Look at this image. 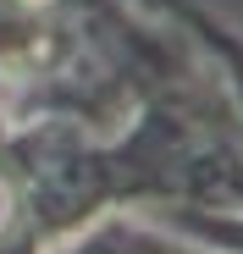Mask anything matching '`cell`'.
<instances>
[{
  "mask_svg": "<svg viewBox=\"0 0 243 254\" xmlns=\"http://www.w3.org/2000/svg\"><path fill=\"white\" fill-rule=\"evenodd\" d=\"M0 216H6V188H0Z\"/></svg>",
  "mask_w": 243,
  "mask_h": 254,
  "instance_id": "1",
  "label": "cell"
}]
</instances>
